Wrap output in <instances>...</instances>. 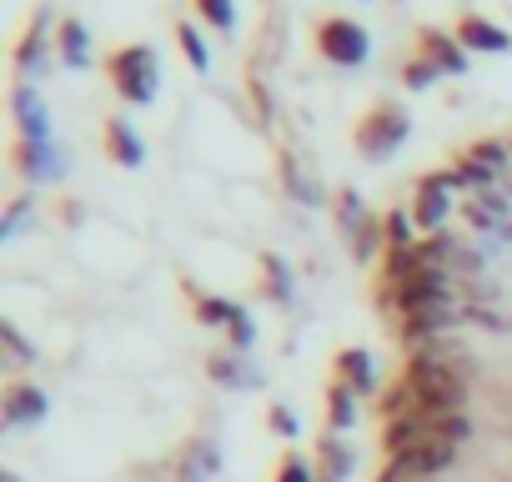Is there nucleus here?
Instances as JSON below:
<instances>
[{
    "instance_id": "nucleus-6",
    "label": "nucleus",
    "mask_w": 512,
    "mask_h": 482,
    "mask_svg": "<svg viewBox=\"0 0 512 482\" xmlns=\"http://www.w3.org/2000/svg\"><path fill=\"white\" fill-rule=\"evenodd\" d=\"M417 56L432 61L442 76H462V71H467V51H462V41L447 36V31H432V26L417 31Z\"/></svg>"
},
{
    "instance_id": "nucleus-11",
    "label": "nucleus",
    "mask_w": 512,
    "mask_h": 482,
    "mask_svg": "<svg viewBox=\"0 0 512 482\" xmlns=\"http://www.w3.org/2000/svg\"><path fill=\"white\" fill-rule=\"evenodd\" d=\"M16 71L21 76H41L46 71V11L26 26V36L16 41Z\"/></svg>"
},
{
    "instance_id": "nucleus-30",
    "label": "nucleus",
    "mask_w": 512,
    "mask_h": 482,
    "mask_svg": "<svg viewBox=\"0 0 512 482\" xmlns=\"http://www.w3.org/2000/svg\"><path fill=\"white\" fill-rule=\"evenodd\" d=\"M277 482H312V467H307L302 457H287V462L277 467Z\"/></svg>"
},
{
    "instance_id": "nucleus-10",
    "label": "nucleus",
    "mask_w": 512,
    "mask_h": 482,
    "mask_svg": "<svg viewBox=\"0 0 512 482\" xmlns=\"http://www.w3.org/2000/svg\"><path fill=\"white\" fill-rule=\"evenodd\" d=\"M46 392L41 387H31V382H16L11 392H6V427H31V422H41L46 417Z\"/></svg>"
},
{
    "instance_id": "nucleus-1",
    "label": "nucleus",
    "mask_w": 512,
    "mask_h": 482,
    "mask_svg": "<svg viewBox=\"0 0 512 482\" xmlns=\"http://www.w3.org/2000/svg\"><path fill=\"white\" fill-rule=\"evenodd\" d=\"M407 392H412V412L417 417H452V412H462V397H467V387H462V372L452 367V362H437V357H422V352H412V362H407Z\"/></svg>"
},
{
    "instance_id": "nucleus-31",
    "label": "nucleus",
    "mask_w": 512,
    "mask_h": 482,
    "mask_svg": "<svg viewBox=\"0 0 512 482\" xmlns=\"http://www.w3.org/2000/svg\"><path fill=\"white\" fill-rule=\"evenodd\" d=\"M272 432H277V437H297V412L272 407Z\"/></svg>"
},
{
    "instance_id": "nucleus-35",
    "label": "nucleus",
    "mask_w": 512,
    "mask_h": 482,
    "mask_svg": "<svg viewBox=\"0 0 512 482\" xmlns=\"http://www.w3.org/2000/svg\"><path fill=\"white\" fill-rule=\"evenodd\" d=\"M327 482H332V477H327Z\"/></svg>"
},
{
    "instance_id": "nucleus-7",
    "label": "nucleus",
    "mask_w": 512,
    "mask_h": 482,
    "mask_svg": "<svg viewBox=\"0 0 512 482\" xmlns=\"http://www.w3.org/2000/svg\"><path fill=\"white\" fill-rule=\"evenodd\" d=\"M11 111H16V126H21V141H51V116H46V101L36 96V86H16L11 91Z\"/></svg>"
},
{
    "instance_id": "nucleus-3",
    "label": "nucleus",
    "mask_w": 512,
    "mask_h": 482,
    "mask_svg": "<svg viewBox=\"0 0 512 482\" xmlns=\"http://www.w3.org/2000/svg\"><path fill=\"white\" fill-rule=\"evenodd\" d=\"M407 131H412V116H407L402 106H392V101H377V106L357 121V151H362L367 161H387V156L407 141Z\"/></svg>"
},
{
    "instance_id": "nucleus-2",
    "label": "nucleus",
    "mask_w": 512,
    "mask_h": 482,
    "mask_svg": "<svg viewBox=\"0 0 512 482\" xmlns=\"http://www.w3.org/2000/svg\"><path fill=\"white\" fill-rule=\"evenodd\" d=\"M106 76L116 86L121 101L131 106H151L156 101V86H161V71H156V51L151 46H121L106 56Z\"/></svg>"
},
{
    "instance_id": "nucleus-34",
    "label": "nucleus",
    "mask_w": 512,
    "mask_h": 482,
    "mask_svg": "<svg viewBox=\"0 0 512 482\" xmlns=\"http://www.w3.org/2000/svg\"><path fill=\"white\" fill-rule=\"evenodd\" d=\"M507 146H512V141H507Z\"/></svg>"
},
{
    "instance_id": "nucleus-32",
    "label": "nucleus",
    "mask_w": 512,
    "mask_h": 482,
    "mask_svg": "<svg viewBox=\"0 0 512 482\" xmlns=\"http://www.w3.org/2000/svg\"><path fill=\"white\" fill-rule=\"evenodd\" d=\"M262 267L272 272V297H287L292 287H287V272H282V262H277V257H262Z\"/></svg>"
},
{
    "instance_id": "nucleus-28",
    "label": "nucleus",
    "mask_w": 512,
    "mask_h": 482,
    "mask_svg": "<svg viewBox=\"0 0 512 482\" xmlns=\"http://www.w3.org/2000/svg\"><path fill=\"white\" fill-rule=\"evenodd\" d=\"M226 327H231V342H236V352H246V347H251V337H256V327H251V317H246V312L236 307Z\"/></svg>"
},
{
    "instance_id": "nucleus-16",
    "label": "nucleus",
    "mask_w": 512,
    "mask_h": 482,
    "mask_svg": "<svg viewBox=\"0 0 512 482\" xmlns=\"http://www.w3.org/2000/svg\"><path fill=\"white\" fill-rule=\"evenodd\" d=\"M327 412H332V432H347V427L357 422V392H352L347 382H337V387L327 392Z\"/></svg>"
},
{
    "instance_id": "nucleus-5",
    "label": "nucleus",
    "mask_w": 512,
    "mask_h": 482,
    "mask_svg": "<svg viewBox=\"0 0 512 482\" xmlns=\"http://www.w3.org/2000/svg\"><path fill=\"white\" fill-rule=\"evenodd\" d=\"M317 51H322L332 66H362V61L372 56V36H367L357 21H347V16H327V21L317 26Z\"/></svg>"
},
{
    "instance_id": "nucleus-12",
    "label": "nucleus",
    "mask_w": 512,
    "mask_h": 482,
    "mask_svg": "<svg viewBox=\"0 0 512 482\" xmlns=\"http://www.w3.org/2000/svg\"><path fill=\"white\" fill-rule=\"evenodd\" d=\"M106 151H111V161H121V166H141V161H146L141 136H136L131 121H121V116L106 121Z\"/></svg>"
},
{
    "instance_id": "nucleus-26",
    "label": "nucleus",
    "mask_w": 512,
    "mask_h": 482,
    "mask_svg": "<svg viewBox=\"0 0 512 482\" xmlns=\"http://www.w3.org/2000/svg\"><path fill=\"white\" fill-rule=\"evenodd\" d=\"M0 342H6V352H11V362H21V367H26V362H36V352H31V342H26V337H21V332L11 327V322H0Z\"/></svg>"
},
{
    "instance_id": "nucleus-27",
    "label": "nucleus",
    "mask_w": 512,
    "mask_h": 482,
    "mask_svg": "<svg viewBox=\"0 0 512 482\" xmlns=\"http://www.w3.org/2000/svg\"><path fill=\"white\" fill-rule=\"evenodd\" d=\"M432 432H437V437H447V442H467V437H472V422H467L462 412H452V417H437V422H432Z\"/></svg>"
},
{
    "instance_id": "nucleus-29",
    "label": "nucleus",
    "mask_w": 512,
    "mask_h": 482,
    "mask_svg": "<svg viewBox=\"0 0 512 482\" xmlns=\"http://www.w3.org/2000/svg\"><path fill=\"white\" fill-rule=\"evenodd\" d=\"M211 377H216V382H226V387H241L251 372H241V367H236V362H226V357H211Z\"/></svg>"
},
{
    "instance_id": "nucleus-20",
    "label": "nucleus",
    "mask_w": 512,
    "mask_h": 482,
    "mask_svg": "<svg viewBox=\"0 0 512 482\" xmlns=\"http://www.w3.org/2000/svg\"><path fill=\"white\" fill-rule=\"evenodd\" d=\"M322 467L332 472V482H342V477L352 472V452H347L337 437H322Z\"/></svg>"
},
{
    "instance_id": "nucleus-23",
    "label": "nucleus",
    "mask_w": 512,
    "mask_h": 482,
    "mask_svg": "<svg viewBox=\"0 0 512 482\" xmlns=\"http://www.w3.org/2000/svg\"><path fill=\"white\" fill-rule=\"evenodd\" d=\"M282 176H287V186H292V196H297V201H322V191L302 176V166H297L292 156H282Z\"/></svg>"
},
{
    "instance_id": "nucleus-9",
    "label": "nucleus",
    "mask_w": 512,
    "mask_h": 482,
    "mask_svg": "<svg viewBox=\"0 0 512 482\" xmlns=\"http://www.w3.org/2000/svg\"><path fill=\"white\" fill-rule=\"evenodd\" d=\"M16 166L26 181H56L61 176V156L51 141H16Z\"/></svg>"
},
{
    "instance_id": "nucleus-22",
    "label": "nucleus",
    "mask_w": 512,
    "mask_h": 482,
    "mask_svg": "<svg viewBox=\"0 0 512 482\" xmlns=\"http://www.w3.org/2000/svg\"><path fill=\"white\" fill-rule=\"evenodd\" d=\"M437 76H442V71H437L432 61H422V56L402 66V86H407V91H427V86H432Z\"/></svg>"
},
{
    "instance_id": "nucleus-17",
    "label": "nucleus",
    "mask_w": 512,
    "mask_h": 482,
    "mask_svg": "<svg viewBox=\"0 0 512 482\" xmlns=\"http://www.w3.org/2000/svg\"><path fill=\"white\" fill-rule=\"evenodd\" d=\"M176 46H181V56H186L196 71L211 66V51H206V41H201V31H196L191 21H176Z\"/></svg>"
},
{
    "instance_id": "nucleus-13",
    "label": "nucleus",
    "mask_w": 512,
    "mask_h": 482,
    "mask_svg": "<svg viewBox=\"0 0 512 482\" xmlns=\"http://www.w3.org/2000/svg\"><path fill=\"white\" fill-rule=\"evenodd\" d=\"M337 372H342V382L362 397V392H372L377 387V372H372V357L367 352H357V347H347V352H337Z\"/></svg>"
},
{
    "instance_id": "nucleus-14",
    "label": "nucleus",
    "mask_w": 512,
    "mask_h": 482,
    "mask_svg": "<svg viewBox=\"0 0 512 482\" xmlns=\"http://www.w3.org/2000/svg\"><path fill=\"white\" fill-rule=\"evenodd\" d=\"M56 41H61V61H66V66H86V56H91V36H86L81 21H61Z\"/></svg>"
},
{
    "instance_id": "nucleus-25",
    "label": "nucleus",
    "mask_w": 512,
    "mask_h": 482,
    "mask_svg": "<svg viewBox=\"0 0 512 482\" xmlns=\"http://www.w3.org/2000/svg\"><path fill=\"white\" fill-rule=\"evenodd\" d=\"M231 302H221V297H196V322H206V327H221V322H231Z\"/></svg>"
},
{
    "instance_id": "nucleus-24",
    "label": "nucleus",
    "mask_w": 512,
    "mask_h": 482,
    "mask_svg": "<svg viewBox=\"0 0 512 482\" xmlns=\"http://www.w3.org/2000/svg\"><path fill=\"white\" fill-rule=\"evenodd\" d=\"M337 216H342V231H347V236L367 221V206L357 201V191H342V196H337Z\"/></svg>"
},
{
    "instance_id": "nucleus-15",
    "label": "nucleus",
    "mask_w": 512,
    "mask_h": 482,
    "mask_svg": "<svg viewBox=\"0 0 512 482\" xmlns=\"http://www.w3.org/2000/svg\"><path fill=\"white\" fill-rule=\"evenodd\" d=\"M462 156H472V161H477V166H482V171L497 181V176L507 171V161H512V146H507V141H472Z\"/></svg>"
},
{
    "instance_id": "nucleus-33",
    "label": "nucleus",
    "mask_w": 512,
    "mask_h": 482,
    "mask_svg": "<svg viewBox=\"0 0 512 482\" xmlns=\"http://www.w3.org/2000/svg\"><path fill=\"white\" fill-rule=\"evenodd\" d=\"M21 216H26V201H16V206L6 211V221H0V236H16V226H21Z\"/></svg>"
},
{
    "instance_id": "nucleus-8",
    "label": "nucleus",
    "mask_w": 512,
    "mask_h": 482,
    "mask_svg": "<svg viewBox=\"0 0 512 482\" xmlns=\"http://www.w3.org/2000/svg\"><path fill=\"white\" fill-rule=\"evenodd\" d=\"M452 36L462 41V51H492V56H502V51H512V36H507L502 26H492V21H482V16H462Z\"/></svg>"
},
{
    "instance_id": "nucleus-4",
    "label": "nucleus",
    "mask_w": 512,
    "mask_h": 482,
    "mask_svg": "<svg viewBox=\"0 0 512 482\" xmlns=\"http://www.w3.org/2000/svg\"><path fill=\"white\" fill-rule=\"evenodd\" d=\"M452 452H457V442L427 437V442H417V447H407V452H392L377 482H427V477H437V472L452 467Z\"/></svg>"
},
{
    "instance_id": "nucleus-21",
    "label": "nucleus",
    "mask_w": 512,
    "mask_h": 482,
    "mask_svg": "<svg viewBox=\"0 0 512 482\" xmlns=\"http://www.w3.org/2000/svg\"><path fill=\"white\" fill-rule=\"evenodd\" d=\"M382 226H387V241H392V247H417V241H412V226H417V221H412V211H402V206H397Z\"/></svg>"
},
{
    "instance_id": "nucleus-18",
    "label": "nucleus",
    "mask_w": 512,
    "mask_h": 482,
    "mask_svg": "<svg viewBox=\"0 0 512 482\" xmlns=\"http://www.w3.org/2000/svg\"><path fill=\"white\" fill-rule=\"evenodd\" d=\"M377 236H387V226H377L372 216H367V221H362V226L347 236V247H352V257H357V262H367V257L377 252Z\"/></svg>"
},
{
    "instance_id": "nucleus-19",
    "label": "nucleus",
    "mask_w": 512,
    "mask_h": 482,
    "mask_svg": "<svg viewBox=\"0 0 512 482\" xmlns=\"http://www.w3.org/2000/svg\"><path fill=\"white\" fill-rule=\"evenodd\" d=\"M191 6H196V16H201L206 26H216V31H231V26H236L231 0H191Z\"/></svg>"
}]
</instances>
